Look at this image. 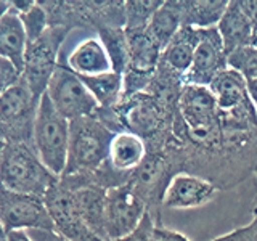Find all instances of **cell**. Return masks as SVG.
<instances>
[{
  "label": "cell",
  "mask_w": 257,
  "mask_h": 241,
  "mask_svg": "<svg viewBox=\"0 0 257 241\" xmlns=\"http://www.w3.org/2000/svg\"><path fill=\"white\" fill-rule=\"evenodd\" d=\"M185 87V77L172 68H169L166 63L159 60V64L151 77V82L145 93L151 96L159 109L169 117L175 119L179 114L180 96Z\"/></svg>",
  "instance_id": "14"
},
{
  "label": "cell",
  "mask_w": 257,
  "mask_h": 241,
  "mask_svg": "<svg viewBox=\"0 0 257 241\" xmlns=\"http://www.w3.org/2000/svg\"><path fill=\"white\" fill-rule=\"evenodd\" d=\"M219 109L225 114L239 117H257V109L247 93V80L239 72L227 68L217 76L211 85Z\"/></svg>",
  "instance_id": "13"
},
{
  "label": "cell",
  "mask_w": 257,
  "mask_h": 241,
  "mask_svg": "<svg viewBox=\"0 0 257 241\" xmlns=\"http://www.w3.org/2000/svg\"><path fill=\"white\" fill-rule=\"evenodd\" d=\"M80 77V76H79ZM85 87L90 90L93 98L98 103L101 109L114 108L116 104L122 98L124 92V76L119 72L109 71L103 72V74L80 77Z\"/></svg>",
  "instance_id": "23"
},
{
  "label": "cell",
  "mask_w": 257,
  "mask_h": 241,
  "mask_svg": "<svg viewBox=\"0 0 257 241\" xmlns=\"http://www.w3.org/2000/svg\"><path fill=\"white\" fill-rule=\"evenodd\" d=\"M45 95L52 101L55 109L68 120L80 117L96 116L100 106L90 90L85 87L76 72H72L66 64H58L48 82Z\"/></svg>",
  "instance_id": "6"
},
{
  "label": "cell",
  "mask_w": 257,
  "mask_h": 241,
  "mask_svg": "<svg viewBox=\"0 0 257 241\" xmlns=\"http://www.w3.org/2000/svg\"><path fill=\"white\" fill-rule=\"evenodd\" d=\"M128 40V68L145 74H155L163 48L150 37L145 29H125ZM125 69V71H127Z\"/></svg>",
  "instance_id": "19"
},
{
  "label": "cell",
  "mask_w": 257,
  "mask_h": 241,
  "mask_svg": "<svg viewBox=\"0 0 257 241\" xmlns=\"http://www.w3.org/2000/svg\"><path fill=\"white\" fill-rule=\"evenodd\" d=\"M0 225L7 233L28 230H55L45 199L8 191L0 187Z\"/></svg>",
  "instance_id": "8"
},
{
  "label": "cell",
  "mask_w": 257,
  "mask_h": 241,
  "mask_svg": "<svg viewBox=\"0 0 257 241\" xmlns=\"http://www.w3.org/2000/svg\"><path fill=\"white\" fill-rule=\"evenodd\" d=\"M230 0H180L183 26L215 28L227 10Z\"/></svg>",
  "instance_id": "21"
},
{
  "label": "cell",
  "mask_w": 257,
  "mask_h": 241,
  "mask_svg": "<svg viewBox=\"0 0 257 241\" xmlns=\"http://www.w3.org/2000/svg\"><path fill=\"white\" fill-rule=\"evenodd\" d=\"M227 68V52L217 26L199 29V42L193 56L191 68L185 74V84L209 87L212 80Z\"/></svg>",
  "instance_id": "11"
},
{
  "label": "cell",
  "mask_w": 257,
  "mask_h": 241,
  "mask_svg": "<svg viewBox=\"0 0 257 241\" xmlns=\"http://www.w3.org/2000/svg\"><path fill=\"white\" fill-rule=\"evenodd\" d=\"M0 233H5V231H4V228H2V225H0Z\"/></svg>",
  "instance_id": "42"
},
{
  "label": "cell",
  "mask_w": 257,
  "mask_h": 241,
  "mask_svg": "<svg viewBox=\"0 0 257 241\" xmlns=\"http://www.w3.org/2000/svg\"><path fill=\"white\" fill-rule=\"evenodd\" d=\"M68 28L52 24L34 42L28 44L23 66V80L37 100L42 98L53 72L58 68V55L68 36Z\"/></svg>",
  "instance_id": "5"
},
{
  "label": "cell",
  "mask_w": 257,
  "mask_h": 241,
  "mask_svg": "<svg viewBox=\"0 0 257 241\" xmlns=\"http://www.w3.org/2000/svg\"><path fill=\"white\" fill-rule=\"evenodd\" d=\"M5 241H32L26 231H10L5 235Z\"/></svg>",
  "instance_id": "34"
},
{
  "label": "cell",
  "mask_w": 257,
  "mask_h": 241,
  "mask_svg": "<svg viewBox=\"0 0 257 241\" xmlns=\"http://www.w3.org/2000/svg\"><path fill=\"white\" fill-rule=\"evenodd\" d=\"M211 241H257V222L251 220V223L244 225V227L235 228Z\"/></svg>",
  "instance_id": "30"
},
{
  "label": "cell",
  "mask_w": 257,
  "mask_h": 241,
  "mask_svg": "<svg viewBox=\"0 0 257 241\" xmlns=\"http://www.w3.org/2000/svg\"><path fill=\"white\" fill-rule=\"evenodd\" d=\"M252 47L257 48V29L254 31V37H252Z\"/></svg>",
  "instance_id": "39"
},
{
  "label": "cell",
  "mask_w": 257,
  "mask_h": 241,
  "mask_svg": "<svg viewBox=\"0 0 257 241\" xmlns=\"http://www.w3.org/2000/svg\"><path fill=\"white\" fill-rule=\"evenodd\" d=\"M217 31L222 37L225 52L231 53L247 45H252L254 28L251 21L241 10L238 0H230L227 10L217 24Z\"/></svg>",
  "instance_id": "17"
},
{
  "label": "cell",
  "mask_w": 257,
  "mask_h": 241,
  "mask_svg": "<svg viewBox=\"0 0 257 241\" xmlns=\"http://www.w3.org/2000/svg\"><path fill=\"white\" fill-rule=\"evenodd\" d=\"M45 204L55 230L71 241H103L90 230L79 211L74 190L58 180L45 195Z\"/></svg>",
  "instance_id": "10"
},
{
  "label": "cell",
  "mask_w": 257,
  "mask_h": 241,
  "mask_svg": "<svg viewBox=\"0 0 257 241\" xmlns=\"http://www.w3.org/2000/svg\"><path fill=\"white\" fill-rule=\"evenodd\" d=\"M183 172V156L180 142L177 137L169 142L164 148L148 150L143 163L135 169L131 175L128 183L139 195L148 214L161 223V209H163V199L169 183L175 175Z\"/></svg>",
  "instance_id": "1"
},
{
  "label": "cell",
  "mask_w": 257,
  "mask_h": 241,
  "mask_svg": "<svg viewBox=\"0 0 257 241\" xmlns=\"http://www.w3.org/2000/svg\"><path fill=\"white\" fill-rule=\"evenodd\" d=\"M158 227L159 225L156 223V220L153 219L150 214H147L143 217V220L140 222L139 227H137L132 233H128L127 236L116 239V241H155Z\"/></svg>",
  "instance_id": "29"
},
{
  "label": "cell",
  "mask_w": 257,
  "mask_h": 241,
  "mask_svg": "<svg viewBox=\"0 0 257 241\" xmlns=\"http://www.w3.org/2000/svg\"><path fill=\"white\" fill-rule=\"evenodd\" d=\"M163 4V0H127L124 29H145Z\"/></svg>",
  "instance_id": "25"
},
{
  "label": "cell",
  "mask_w": 257,
  "mask_h": 241,
  "mask_svg": "<svg viewBox=\"0 0 257 241\" xmlns=\"http://www.w3.org/2000/svg\"><path fill=\"white\" fill-rule=\"evenodd\" d=\"M147 156V145L143 139L132 132L114 134L109 145L108 164L116 172L124 175H132Z\"/></svg>",
  "instance_id": "16"
},
{
  "label": "cell",
  "mask_w": 257,
  "mask_h": 241,
  "mask_svg": "<svg viewBox=\"0 0 257 241\" xmlns=\"http://www.w3.org/2000/svg\"><path fill=\"white\" fill-rule=\"evenodd\" d=\"M10 8H12V2H5V0H0V20H2L8 12H10Z\"/></svg>",
  "instance_id": "36"
},
{
  "label": "cell",
  "mask_w": 257,
  "mask_h": 241,
  "mask_svg": "<svg viewBox=\"0 0 257 241\" xmlns=\"http://www.w3.org/2000/svg\"><path fill=\"white\" fill-rule=\"evenodd\" d=\"M0 241H5V233H0Z\"/></svg>",
  "instance_id": "40"
},
{
  "label": "cell",
  "mask_w": 257,
  "mask_h": 241,
  "mask_svg": "<svg viewBox=\"0 0 257 241\" xmlns=\"http://www.w3.org/2000/svg\"><path fill=\"white\" fill-rule=\"evenodd\" d=\"M182 26L183 24H182L180 0H166L150 20L147 32L164 50L167 44L172 40V37L180 31Z\"/></svg>",
  "instance_id": "22"
},
{
  "label": "cell",
  "mask_w": 257,
  "mask_h": 241,
  "mask_svg": "<svg viewBox=\"0 0 257 241\" xmlns=\"http://www.w3.org/2000/svg\"><path fill=\"white\" fill-rule=\"evenodd\" d=\"M199 42V29L182 26L180 31L172 37L171 42L163 50L161 61L166 63L169 68L179 72L185 77L193 63L196 47Z\"/></svg>",
  "instance_id": "20"
},
{
  "label": "cell",
  "mask_w": 257,
  "mask_h": 241,
  "mask_svg": "<svg viewBox=\"0 0 257 241\" xmlns=\"http://www.w3.org/2000/svg\"><path fill=\"white\" fill-rule=\"evenodd\" d=\"M155 241H191L188 236L182 235V233L171 230V228H166L164 225H159L156 228V238Z\"/></svg>",
  "instance_id": "32"
},
{
  "label": "cell",
  "mask_w": 257,
  "mask_h": 241,
  "mask_svg": "<svg viewBox=\"0 0 257 241\" xmlns=\"http://www.w3.org/2000/svg\"><path fill=\"white\" fill-rule=\"evenodd\" d=\"M20 15V13H18ZM24 31H26V36L29 42H34L36 39H39L44 32L50 28V21H48V13L44 8L42 4H34L26 13L20 15Z\"/></svg>",
  "instance_id": "27"
},
{
  "label": "cell",
  "mask_w": 257,
  "mask_h": 241,
  "mask_svg": "<svg viewBox=\"0 0 257 241\" xmlns=\"http://www.w3.org/2000/svg\"><path fill=\"white\" fill-rule=\"evenodd\" d=\"M228 68L239 72L246 80L257 79V48L247 45L227 55Z\"/></svg>",
  "instance_id": "26"
},
{
  "label": "cell",
  "mask_w": 257,
  "mask_h": 241,
  "mask_svg": "<svg viewBox=\"0 0 257 241\" xmlns=\"http://www.w3.org/2000/svg\"><path fill=\"white\" fill-rule=\"evenodd\" d=\"M58 180V177L53 175L40 161L32 143H5L0 156V187L2 188L21 193V195L45 198Z\"/></svg>",
  "instance_id": "2"
},
{
  "label": "cell",
  "mask_w": 257,
  "mask_h": 241,
  "mask_svg": "<svg viewBox=\"0 0 257 241\" xmlns=\"http://www.w3.org/2000/svg\"><path fill=\"white\" fill-rule=\"evenodd\" d=\"M39 101L24 80L0 95V134L5 142L32 143Z\"/></svg>",
  "instance_id": "7"
},
{
  "label": "cell",
  "mask_w": 257,
  "mask_h": 241,
  "mask_svg": "<svg viewBox=\"0 0 257 241\" xmlns=\"http://www.w3.org/2000/svg\"><path fill=\"white\" fill-rule=\"evenodd\" d=\"M69 134L71 120L61 116L44 93L39 101L32 129V147L45 167L58 179L64 175L68 166Z\"/></svg>",
  "instance_id": "4"
},
{
  "label": "cell",
  "mask_w": 257,
  "mask_h": 241,
  "mask_svg": "<svg viewBox=\"0 0 257 241\" xmlns=\"http://www.w3.org/2000/svg\"><path fill=\"white\" fill-rule=\"evenodd\" d=\"M252 220L257 222V199H255V204H254V207H252Z\"/></svg>",
  "instance_id": "38"
},
{
  "label": "cell",
  "mask_w": 257,
  "mask_h": 241,
  "mask_svg": "<svg viewBox=\"0 0 257 241\" xmlns=\"http://www.w3.org/2000/svg\"><path fill=\"white\" fill-rule=\"evenodd\" d=\"M241 10L246 15V18L251 21L254 31L257 29V0H238Z\"/></svg>",
  "instance_id": "33"
},
{
  "label": "cell",
  "mask_w": 257,
  "mask_h": 241,
  "mask_svg": "<svg viewBox=\"0 0 257 241\" xmlns=\"http://www.w3.org/2000/svg\"><path fill=\"white\" fill-rule=\"evenodd\" d=\"M219 191L220 190L212 182L203 177L182 172L175 175L169 183L163 199V207L172 209V211L198 209L214 201Z\"/></svg>",
  "instance_id": "12"
},
{
  "label": "cell",
  "mask_w": 257,
  "mask_h": 241,
  "mask_svg": "<svg viewBox=\"0 0 257 241\" xmlns=\"http://www.w3.org/2000/svg\"><path fill=\"white\" fill-rule=\"evenodd\" d=\"M28 44L29 40L21 16L10 8V12L0 20V58L12 61L23 72Z\"/></svg>",
  "instance_id": "18"
},
{
  "label": "cell",
  "mask_w": 257,
  "mask_h": 241,
  "mask_svg": "<svg viewBox=\"0 0 257 241\" xmlns=\"http://www.w3.org/2000/svg\"><path fill=\"white\" fill-rule=\"evenodd\" d=\"M23 80V72L12 61L0 58V95Z\"/></svg>",
  "instance_id": "28"
},
{
  "label": "cell",
  "mask_w": 257,
  "mask_h": 241,
  "mask_svg": "<svg viewBox=\"0 0 257 241\" xmlns=\"http://www.w3.org/2000/svg\"><path fill=\"white\" fill-rule=\"evenodd\" d=\"M254 175L257 177V166H255V169H254Z\"/></svg>",
  "instance_id": "41"
},
{
  "label": "cell",
  "mask_w": 257,
  "mask_h": 241,
  "mask_svg": "<svg viewBox=\"0 0 257 241\" xmlns=\"http://www.w3.org/2000/svg\"><path fill=\"white\" fill-rule=\"evenodd\" d=\"M112 137L114 132H111L96 116L71 120L68 166L64 175H92L98 172L108 163Z\"/></svg>",
  "instance_id": "3"
},
{
  "label": "cell",
  "mask_w": 257,
  "mask_h": 241,
  "mask_svg": "<svg viewBox=\"0 0 257 241\" xmlns=\"http://www.w3.org/2000/svg\"><path fill=\"white\" fill-rule=\"evenodd\" d=\"M98 39L106 48V53L111 60V66L114 72L124 76L128 68V40L124 28H111L103 26L96 29Z\"/></svg>",
  "instance_id": "24"
},
{
  "label": "cell",
  "mask_w": 257,
  "mask_h": 241,
  "mask_svg": "<svg viewBox=\"0 0 257 241\" xmlns=\"http://www.w3.org/2000/svg\"><path fill=\"white\" fill-rule=\"evenodd\" d=\"M247 93H249V96H251V100H252L254 106L257 109V79L247 80Z\"/></svg>",
  "instance_id": "35"
},
{
  "label": "cell",
  "mask_w": 257,
  "mask_h": 241,
  "mask_svg": "<svg viewBox=\"0 0 257 241\" xmlns=\"http://www.w3.org/2000/svg\"><path fill=\"white\" fill-rule=\"evenodd\" d=\"M147 214L143 199L128 182L109 188L104 201V238L116 241L127 236L139 227Z\"/></svg>",
  "instance_id": "9"
},
{
  "label": "cell",
  "mask_w": 257,
  "mask_h": 241,
  "mask_svg": "<svg viewBox=\"0 0 257 241\" xmlns=\"http://www.w3.org/2000/svg\"><path fill=\"white\" fill-rule=\"evenodd\" d=\"M26 233L32 241H71L56 230H28Z\"/></svg>",
  "instance_id": "31"
},
{
  "label": "cell",
  "mask_w": 257,
  "mask_h": 241,
  "mask_svg": "<svg viewBox=\"0 0 257 241\" xmlns=\"http://www.w3.org/2000/svg\"><path fill=\"white\" fill-rule=\"evenodd\" d=\"M66 66L80 77L96 76L112 71L106 48L98 37H87L80 40L68 55Z\"/></svg>",
  "instance_id": "15"
},
{
  "label": "cell",
  "mask_w": 257,
  "mask_h": 241,
  "mask_svg": "<svg viewBox=\"0 0 257 241\" xmlns=\"http://www.w3.org/2000/svg\"><path fill=\"white\" fill-rule=\"evenodd\" d=\"M5 139L2 137V134H0V156H2V151H4V147H5Z\"/></svg>",
  "instance_id": "37"
}]
</instances>
